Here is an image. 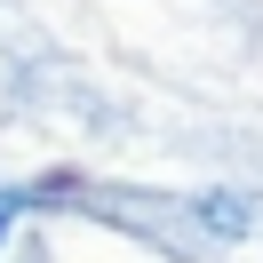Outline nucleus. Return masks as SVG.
Returning <instances> with one entry per match:
<instances>
[{"mask_svg": "<svg viewBox=\"0 0 263 263\" xmlns=\"http://www.w3.org/2000/svg\"><path fill=\"white\" fill-rule=\"evenodd\" d=\"M24 215V192H0V239H8V223Z\"/></svg>", "mask_w": 263, "mask_h": 263, "instance_id": "2", "label": "nucleus"}, {"mask_svg": "<svg viewBox=\"0 0 263 263\" xmlns=\"http://www.w3.org/2000/svg\"><path fill=\"white\" fill-rule=\"evenodd\" d=\"M199 223H208L215 239H239V231L255 223V208H247L239 192H208V199H199Z\"/></svg>", "mask_w": 263, "mask_h": 263, "instance_id": "1", "label": "nucleus"}]
</instances>
